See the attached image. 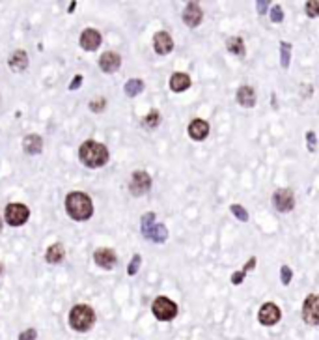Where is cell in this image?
I'll return each instance as SVG.
<instances>
[{"label":"cell","mask_w":319,"mask_h":340,"mask_svg":"<svg viewBox=\"0 0 319 340\" xmlns=\"http://www.w3.org/2000/svg\"><path fill=\"white\" fill-rule=\"evenodd\" d=\"M65 209L71 219L88 221L93 213V204L86 193H69L65 198Z\"/></svg>","instance_id":"obj_1"},{"label":"cell","mask_w":319,"mask_h":340,"mask_svg":"<svg viewBox=\"0 0 319 340\" xmlns=\"http://www.w3.org/2000/svg\"><path fill=\"white\" fill-rule=\"evenodd\" d=\"M81 161L90 168H97L107 165L109 161V150L103 144H99L95 140H86L79 150Z\"/></svg>","instance_id":"obj_2"},{"label":"cell","mask_w":319,"mask_h":340,"mask_svg":"<svg viewBox=\"0 0 319 340\" xmlns=\"http://www.w3.org/2000/svg\"><path fill=\"white\" fill-rule=\"evenodd\" d=\"M95 322V312L88 305H75L69 312V323L75 331H88Z\"/></svg>","instance_id":"obj_3"},{"label":"cell","mask_w":319,"mask_h":340,"mask_svg":"<svg viewBox=\"0 0 319 340\" xmlns=\"http://www.w3.org/2000/svg\"><path fill=\"white\" fill-rule=\"evenodd\" d=\"M153 314H155L157 320H161V322H170V320H174L175 314H178V305H175L174 301H170L168 297H157L153 301Z\"/></svg>","instance_id":"obj_4"},{"label":"cell","mask_w":319,"mask_h":340,"mask_svg":"<svg viewBox=\"0 0 319 340\" xmlns=\"http://www.w3.org/2000/svg\"><path fill=\"white\" fill-rule=\"evenodd\" d=\"M30 217V211L23 204H10L6 208V223L12 226H21L24 225Z\"/></svg>","instance_id":"obj_5"},{"label":"cell","mask_w":319,"mask_h":340,"mask_svg":"<svg viewBox=\"0 0 319 340\" xmlns=\"http://www.w3.org/2000/svg\"><path fill=\"white\" fill-rule=\"evenodd\" d=\"M151 187V178L150 174L144 172V170H136L131 178V183H129V189L134 196H142L146 195Z\"/></svg>","instance_id":"obj_6"},{"label":"cell","mask_w":319,"mask_h":340,"mask_svg":"<svg viewBox=\"0 0 319 340\" xmlns=\"http://www.w3.org/2000/svg\"><path fill=\"white\" fill-rule=\"evenodd\" d=\"M319 299L315 294H310L304 301V306H302V318L304 322H308L310 325H317L319 323Z\"/></svg>","instance_id":"obj_7"},{"label":"cell","mask_w":319,"mask_h":340,"mask_svg":"<svg viewBox=\"0 0 319 340\" xmlns=\"http://www.w3.org/2000/svg\"><path fill=\"white\" fill-rule=\"evenodd\" d=\"M273 206L278 211L286 213V211H291L293 206H295V198H293V193L290 189H278L273 195Z\"/></svg>","instance_id":"obj_8"},{"label":"cell","mask_w":319,"mask_h":340,"mask_svg":"<svg viewBox=\"0 0 319 340\" xmlns=\"http://www.w3.org/2000/svg\"><path fill=\"white\" fill-rule=\"evenodd\" d=\"M280 316H282V312H280V308L274 305V303H265V305L260 308V312H258V320H260V323H263V325H274V323H278Z\"/></svg>","instance_id":"obj_9"},{"label":"cell","mask_w":319,"mask_h":340,"mask_svg":"<svg viewBox=\"0 0 319 340\" xmlns=\"http://www.w3.org/2000/svg\"><path fill=\"white\" fill-rule=\"evenodd\" d=\"M202 17H203L202 8L198 6L196 2H189L185 6V12H183V21H185L191 28H194V26H198V24L202 23Z\"/></svg>","instance_id":"obj_10"},{"label":"cell","mask_w":319,"mask_h":340,"mask_svg":"<svg viewBox=\"0 0 319 340\" xmlns=\"http://www.w3.org/2000/svg\"><path fill=\"white\" fill-rule=\"evenodd\" d=\"M120 64H122L120 54H118V52H112V51L103 52V56L99 58V68H101L104 73H114V71H118Z\"/></svg>","instance_id":"obj_11"},{"label":"cell","mask_w":319,"mask_h":340,"mask_svg":"<svg viewBox=\"0 0 319 340\" xmlns=\"http://www.w3.org/2000/svg\"><path fill=\"white\" fill-rule=\"evenodd\" d=\"M153 47L159 54H168L174 49V41H172L168 32H157L153 36Z\"/></svg>","instance_id":"obj_12"},{"label":"cell","mask_w":319,"mask_h":340,"mask_svg":"<svg viewBox=\"0 0 319 340\" xmlns=\"http://www.w3.org/2000/svg\"><path fill=\"white\" fill-rule=\"evenodd\" d=\"M99 45H101V34H99L97 30L88 28L81 34V47L82 49H86V51H95Z\"/></svg>","instance_id":"obj_13"},{"label":"cell","mask_w":319,"mask_h":340,"mask_svg":"<svg viewBox=\"0 0 319 340\" xmlns=\"http://www.w3.org/2000/svg\"><path fill=\"white\" fill-rule=\"evenodd\" d=\"M93 260L95 264L104 267V269H112L116 265V254L112 253L111 249H99L93 253Z\"/></svg>","instance_id":"obj_14"},{"label":"cell","mask_w":319,"mask_h":340,"mask_svg":"<svg viewBox=\"0 0 319 340\" xmlns=\"http://www.w3.org/2000/svg\"><path fill=\"white\" fill-rule=\"evenodd\" d=\"M189 135L194 140H203L209 135V123L205 120H192L189 126Z\"/></svg>","instance_id":"obj_15"},{"label":"cell","mask_w":319,"mask_h":340,"mask_svg":"<svg viewBox=\"0 0 319 340\" xmlns=\"http://www.w3.org/2000/svg\"><path fill=\"white\" fill-rule=\"evenodd\" d=\"M23 148L26 153L36 156V153H40V151L43 150V140H41L40 135H28V137H24L23 140Z\"/></svg>","instance_id":"obj_16"},{"label":"cell","mask_w":319,"mask_h":340,"mask_svg":"<svg viewBox=\"0 0 319 340\" xmlns=\"http://www.w3.org/2000/svg\"><path fill=\"white\" fill-rule=\"evenodd\" d=\"M191 86V77L185 73H174L170 77V90L172 92H183Z\"/></svg>","instance_id":"obj_17"},{"label":"cell","mask_w":319,"mask_h":340,"mask_svg":"<svg viewBox=\"0 0 319 340\" xmlns=\"http://www.w3.org/2000/svg\"><path fill=\"white\" fill-rule=\"evenodd\" d=\"M237 103L241 105V107H246V109H250V107H254L256 103V94L254 90L250 86H241L237 90Z\"/></svg>","instance_id":"obj_18"},{"label":"cell","mask_w":319,"mask_h":340,"mask_svg":"<svg viewBox=\"0 0 319 340\" xmlns=\"http://www.w3.org/2000/svg\"><path fill=\"white\" fill-rule=\"evenodd\" d=\"M148 239H151V241L155 243H163L166 241V237H168V230H166V226L164 225H153L150 228V230L144 234Z\"/></svg>","instance_id":"obj_19"},{"label":"cell","mask_w":319,"mask_h":340,"mask_svg":"<svg viewBox=\"0 0 319 340\" xmlns=\"http://www.w3.org/2000/svg\"><path fill=\"white\" fill-rule=\"evenodd\" d=\"M10 68L13 71H24L28 68V56L24 51H15L13 56L10 58Z\"/></svg>","instance_id":"obj_20"},{"label":"cell","mask_w":319,"mask_h":340,"mask_svg":"<svg viewBox=\"0 0 319 340\" xmlns=\"http://www.w3.org/2000/svg\"><path fill=\"white\" fill-rule=\"evenodd\" d=\"M64 256H65V251L60 243L51 245V247L47 249V254H45V258L49 264H60V262L64 260Z\"/></svg>","instance_id":"obj_21"},{"label":"cell","mask_w":319,"mask_h":340,"mask_svg":"<svg viewBox=\"0 0 319 340\" xmlns=\"http://www.w3.org/2000/svg\"><path fill=\"white\" fill-rule=\"evenodd\" d=\"M226 47H228V51L233 52V54H237V56L244 54V43H243V40H241V38H237V36H233V38H228Z\"/></svg>","instance_id":"obj_22"},{"label":"cell","mask_w":319,"mask_h":340,"mask_svg":"<svg viewBox=\"0 0 319 340\" xmlns=\"http://www.w3.org/2000/svg\"><path fill=\"white\" fill-rule=\"evenodd\" d=\"M123 90H125V94H127L129 98H134L136 94H140L144 90V82L140 81V79H131V81L125 82Z\"/></svg>","instance_id":"obj_23"},{"label":"cell","mask_w":319,"mask_h":340,"mask_svg":"<svg viewBox=\"0 0 319 340\" xmlns=\"http://www.w3.org/2000/svg\"><path fill=\"white\" fill-rule=\"evenodd\" d=\"M280 58H282V68L288 70L290 68V60H291V45L282 41L280 43Z\"/></svg>","instance_id":"obj_24"},{"label":"cell","mask_w":319,"mask_h":340,"mask_svg":"<svg viewBox=\"0 0 319 340\" xmlns=\"http://www.w3.org/2000/svg\"><path fill=\"white\" fill-rule=\"evenodd\" d=\"M159 120H161V116H159V112L157 110H151L150 114L146 116L144 120H142V123H144L148 129H153V127L159 126Z\"/></svg>","instance_id":"obj_25"},{"label":"cell","mask_w":319,"mask_h":340,"mask_svg":"<svg viewBox=\"0 0 319 340\" xmlns=\"http://www.w3.org/2000/svg\"><path fill=\"white\" fill-rule=\"evenodd\" d=\"M232 213L235 215V217H237L239 221H249V211H246V209L243 208V206H239V204H233L232 208Z\"/></svg>","instance_id":"obj_26"},{"label":"cell","mask_w":319,"mask_h":340,"mask_svg":"<svg viewBox=\"0 0 319 340\" xmlns=\"http://www.w3.org/2000/svg\"><path fill=\"white\" fill-rule=\"evenodd\" d=\"M140 262H142V256H140V254H134L133 260H131V264H129V267H127V273L131 275V277L136 275V271H138V267H140Z\"/></svg>","instance_id":"obj_27"},{"label":"cell","mask_w":319,"mask_h":340,"mask_svg":"<svg viewBox=\"0 0 319 340\" xmlns=\"http://www.w3.org/2000/svg\"><path fill=\"white\" fill-rule=\"evenodd\" d=\"M153 225H155V213H146L142 217V232L146 234Z\"/></svg>","instance_id":"obj_28"},{"label":"cell","mask_w":319,"mask_h":340,"mask_svg":"<svg viewBox=\"0 0 319 340\" xmlns=\"http://www.w3.org/2000/svg\"><path fill=\"white\" fill-rule=\"evenodd\" d=\"M280 277H282V284L288 286L291 283V277H293V271L288 267V265H282V269H280Z\"/></svg>","instance_id":"obj_29"},{"label":"cell","mask_w":319,"mask_h":340,"mask_svg":"<svg viewBox=\"0 0 319 340\" xmlns=\"http://www.w3.org/2000/svg\"><path fill=\"white\" fill-rule=\"evenodd\" d=\"M271 19H273V23H282V21H284V12H282V8L274 6L273 10H271Z\"/></svg>","instance_id":"obj_30"},{"label":"cell","mask_w":319,"mask_h":340,"mask_svg":"<svg viewBox=\"0 0 319 340\" xmlns=\"http://www.w3.org/2000/svg\"><path fill=\"white\" fill-rule=\"evenodd\" d=\"M306 12L310 17H317L319 15V2H306Z\"/></svg>","instance_id":"obj_31"},{"label":"cell","mask_w":319,"mask_h":340,"mask_svg":"<svg viewBox=\"0 0 319 340\" xmlns=\"http://www.w3.org/2000/svg\"><path fill=\"white\" fill-rule=\"evenodd\" d=\"M36 336H38L36 329H26V331L19 334V340H36Z\"/></svg>","instance_id":"obj_32"},{"label":"cell","mask_w":319,"mask_h":340,"mask_svg":"<svg viewBox=\"0 0 319 340\" xmlns=\"http://www.w3.org/2000/svg\"><path fill=\"white\" fill-rule=\"evenodd\" d=\"M90 109L95 110V112H101V110L104 109V99L99 98L97 101H92V103H90Z\"/></svg>","instance_id":"obj_33"},{"label":"cell","mask_w":319,"mask_h":340,"mask_svg":"<svg viewBox=\"0 0 319 340\" xmlns=\"http://www.w3.org/2000/svg\"><path fill=\"white\" fill-rule=\"evenodd\" d=\"M306 139H308V146H310V150L315 151V133H313V131H308Z\"/></svg>","instance_id":"obj_34"},{"label":"cell","mask_w":319,"mask_h":340,"mask_svg":"<svg viewBox=\"0 0 319 340\" xmlns=\"http://www.w3.org/2000/svg\"><path fill=\"white\" fill-rule=\"evenodd\" d=\"M243 281H244V273H243V271H235V273L232 275V283L233 284H241Z\"/></svg>","instance_id":"obj_35"},{"label":"cell","mask_w":319,"mask_h":340,"mask_svg":"<svg viewBox=\"0 0 319 340\" xmlns=\"http://www.w3.org/2000/svg\"><path fill=\"white\" fill-rule=\"evenodd\" d=\"M81 84H82V75H75L73 77V81H71V84H69V90H77Z\"/></svg>","instance_id":"obj_36"},{"label":"cell","mask_w":319,"mask_h":340,"mask_svg":"<svg viewBox=\"0 0 319 340\" xmlns=\"http://www.w3.org/2000/svg\"><path fill=\"white\" fill-rule=\"evenodd\" d=\"M269 4H271V2H267V0H261V2H258V13H260V15H263V13L267 12Z\"/></svg>","instance_id":"obj_37"},{"label":"cell","mask_w":319,"mask_h":340,"mask_svg":"<svg viewBox=\"0 0 319 340\" xmlns=\"http://www.w3.org/2000/svg\"><path fill=\"white\" fill-rule=\"evenodd\" d=\"M254 267H256V258H254V256H252V258H250V260H249V264L244 265V269H243V273H244V275H246V271H250V269H254Z\"/></svg>","instance_id":"obj_38"},{"label":"cell","mask_w":319,"mask_h":340,"mask_svg":"<svg viewBox=\"0 0 319 340\" xmlns=\"http://www.w3.org/2000/svg\"><path fill=\"white\" fill-rule=\"evenodd\" d=\"M75 6H77L75 2H71V4H69V10H67V12H69V13H73V12H75Z\"/></svg>","instance_id":"obj_39"},{"label":"cell","mask_w":319,"mask_h":340,"mask_svg":"<svg viewBox=\"0 0 319 340\" xmlns=\"http://www.w3.org/2000/svg\"><path fill=\"white\" fill-rule=\"evenodd\" d=\"M2 271H4V265L0 264V275H2Z\"/></svg>","instance_id":"obj_40"},{"label":"cell","mask_w":319,"mask_h":340,"mask_svg":"<svg viewBox=\"0 0 319 340\" xmlns=\"http://www.w3.org/2000/svg\"><path fill=\"white\" fill-rule=\"evenodd\" d=\"M0 230H2V219H0Z\"/></svg>","instance_id":"obj_41"}]
</instances>
